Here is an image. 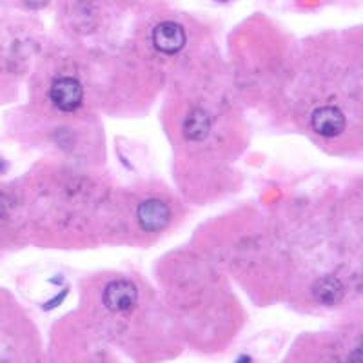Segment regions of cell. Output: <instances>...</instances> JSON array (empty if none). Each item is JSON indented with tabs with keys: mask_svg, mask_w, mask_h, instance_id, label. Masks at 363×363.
<instances>
[{
	"mask_svg": "<svg viewBox=\"0 0 363 363\" xmlns=\"http://www.w3.org/2000/svg\"><path fill=\"white\" fill-rule=\"evenodd\" d=\"M50 99L55 108L64 113H73L82 106V84L73 77H62L53 82L50 89Z\"/></svg>",
	"mask_w": 363,
	"mask_h": 363,
	"instance_id": "cell-1",
	"label": "cell"
},
{
	"mask_svg": "<svg viewBox=\"0 0 363 363\" xmlns=\"http://www.w3.org/2000/svg\"><path fill=\"white\" fill-rule=\"evenodd\" d=\"M313 296L323 306H335L343 298V284L335 277H323L314 281Z\"/></svg>",
	"mask_w": 363,
	"mask_h": 363,
	"instance_id": "cell-6",
	"label": "cell"
},
{
	"mask_svg": "<svg viewBox=\"0 0 363 363\" xmlns=\"http://www.w3.org/2000/svg\"><path fill=\"white\" fill-rule=\"evenodd\" d=\"M220 2H227V0H220Z\"/></svg>",
	"mask_w": 363,
	"mask_h": 363,
	"instance_id": "cell-11",
	"label": "cell"
},
{
	"mask_svg": "<svg viewBox=\"0 0 363 363\" xmlns=\"http://www.w3.org/2000/svg\"><path fill=\"white\" fill-rule=\"evenodd\" d=\"M22 2H24L26 6H29V8L38 9V8H44V6L48 4L50 0H22Z\"/></svg>",
	"mask_w": 363,
	"mask_h": 363,
	"instance_id": "cell-9",
	"label": "cell"
},
{
	"mask_svg": "<svg viewBox=\"0 0 363 363\" xmlns=\"http://www.w3.org/2000/svg\"><path fill=\"white\" fill-rule=\"evenodd\" d=\"M211 131V118L203 109H193L189 115L186 116V122H184V135L186 138L193 142H200L203 138H207Z\"/></svg>",
	"mask_w": 363,
	"mask_h": 363,
	"instance_id": "cell-7",
	"label": "cell"
},
{
	"mask_svg": "<svg viewBox=\"0 0 363 363\" xmlns=\"http://www.w3.org/2000/svg\"><path fill=\"white\" fill-rule=\"evenodd\" d=\"M236 363H251V358L249 356H240V359Z\"/></svg>",
	"mask_w": 363,
	"mask_h": 363,
	"instance_id": "cell-10",
	"label": "cell"
},
{
	"mask_svg": "<svg viewBox=\"0 0 363 363\" xmlns=\"http://www.w3.org/2000/svg\"><path fill=\"white\" fill-rule=\"evenodd\" d=\"M155 50L165 55H177L186 45V31L173 21L162 22L153 31Z\"/></svg>",
	"mask_w": 363,
	"mask_h": 363,
	"instance_id": "cell-5",
	"label": "cell"
},
{
	"mask_svg": "<svg viewBox=\"0 0 363 363\" xmlns=\"http://www.w3.org/2000/svg\"><path fill=\"white\" fill-rule=\"evenodd\" d=\"M136 218L144 231L158 233L169 225L171 211L162 200L149 199L142 202L136 209Z\"/></svg>",
	"mask_w": 363,
	"mask_h": 363,
	"instance_id": "cell-3",
	"label": "cell"
},
{
	"mask_svg": "<svg viewBox=\"0 0 363 363\" xmlns=\"http://www.w3.org/2000/svg\"><path fill=\"white\" fill-rule=\"evenodd\" d=\"M345 115L342 109L333 108V106H323V108L314 109L313 116H311V125L316 131V135L323 136V138H336L345 129Z\"/></svg>",
	"mask_w": 363,
	"mask_h": 363,
	"instance_id": "cell-4",
	"label": "cell"
},
{
	"mask_svg": "<svg viewBox=\"0 0 363 363\" xmlns=\"http://www.w3.org/2000/svg\"><path fill=\"white\" fill-rule=\"evenodd\" d=\"M102 298L104 306L111 313L128 314L135 309L136 301H138V289L129 280H115L104 289Z\"/></svg>",
	"mask_w": 363,
	"mask_h": 363,
	"instance_id": "cell-2",
	"label": "cell"
},
{
	"mask_svg": "<svg viewBox=\"0 0 363 363\" xmlns=\"http://www.w3.org/2000/svg\"><path fill=\"white\" fill-rule=\"evenodd\" d=\"M347 363H363V356H362V347H356L354 351L349 354V359Z\"/></svg>",
	"mask_w": 363,
	"mask_h": 363,
	"instance_id": "cell-8",
	"label": "cell"
}]
</instances>
